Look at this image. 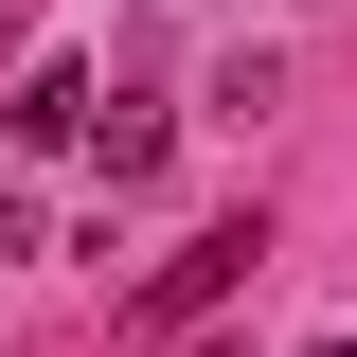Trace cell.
<instances>
[{
    "mask_svg": "<svg viewBox=\"0 0 357 357\" xmlns=\"http://www.w3.org/2000/svg\"><path fill=\"white\" fill-rule=\"evenodd\" d=\"M250 268H268V232H250V215H215L178 268H143V286H126V321H143V340H178V321H215L232 286H250Z\"/></svg>",
    "mask_w": 357,
    "mask_h": 357,
    "instance_id": "6da1fadb",
    "label": "cell"
},
{
    "mask_svg": "<svg viewBox=\"0 0 357 357\" xmlns=\"http://www.w3.org/2000/svg\"><path fill=\"white\" fill-rule=\"evenodd\" d=\"M89 161H107V197H126V178L178 161V126H161V107H89Z\"/></svg>",
    "mask_w": 357,
    "mask_h": 357,
    "instance_id": "7a4b0ae2",
    "label": "cell"
},
{
    "mask_svg": "<svg viewBox=\"0 0 357 357\" xmlns=\"http://www.w3.org/2000/svg\"><path fill=\"white\" fill-rule=\"evenodd\" d=\"M18 232H36V215H18V178H0V268H18Z\"/></svg>",
    "mask_w": 357,
    "mask_h": 357,
    "instance_id": "3957f363",
    "label": "cell"
}]
</instances>
